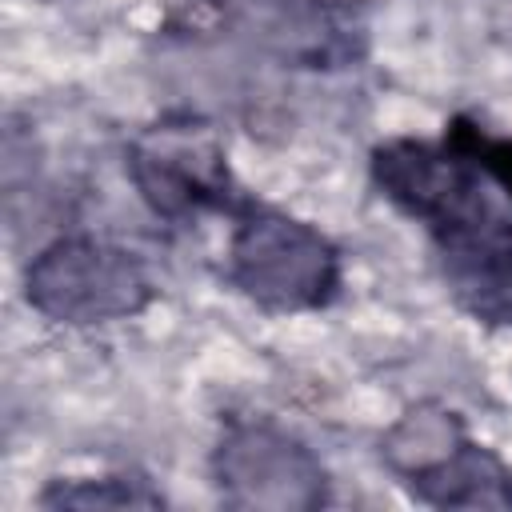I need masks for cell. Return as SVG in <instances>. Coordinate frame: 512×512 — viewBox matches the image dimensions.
Listing matches in <instances>:
<instances>
[{
    "instance_id": "cell-12",
    "label": "cell",
    "mask_w": 512,
    "mask_h": 512,
    "mask_svg": "<svg viewBox=\"0 0 512 512\" xmlns=\"http://www.w3.org/2000/svg\"><path fill=\"white\" fill-rule=\"evenodd\" d=\"M336 4H344V0H336Z\"/></svg>"
},
{
    "instance_id": "cell-11",
    "label": "cell",
    "mask_w": 512,
    "mask_h": 512,
    "mask_svg": "<svg viewBox=\"0 0 512 512\" xmlns=\"http://www.w3.org/2000/svg\"><path fill=\"white\" fill-rule=\"evenodd\" d=\"M220 4H240V0H220Z\"/></svg>"
},
{
    "instance_id": "cell-10",
    "label": "cell",
    "mask_w": 512,
    "mask_h": 512,
    "mask_svg": "<svg viewBox=\"0 0 512 512\" xmlns=\"http://www.w3.org/2000/svg\"><path fill=\"white\" fill-rule=\"evenodd\" d=\"M448 140L484 172V180H492L512 200V136H492L480 124L456 116L448 124Z\"/></svg>"
},
{
    "instance_id": "cell-1",
    "label": "cell",
    "mask_w": 512,
    "mask_h": 512,
    "mask_svg": "<svg viewBox=\"0 0 512 512\" xmlns=\"http://www.w3.org/2000/svg\"><path fill=\"white\" fill-rule=\"evenodd\" d=\"M228 284L264 312H312L340 288V252L300 216L240 204L228 240Z\"/></svg>"
},
{
    "instance_id": "cell-3",
    "label": "cell",
    "mask_w": 512,
    "mask_h": 512,
    "mask_svg": "<svg viewBox=\"0 0 512 512\" xmlns=\"http://www.w3.org/2000/svg\"><path fill=\"white\" fill-rule=\"evenodd\" d=\"M128 176L156 216L192 220L232 208L236 188L220 132L200 116H160L128 144Z\"/></svg>"
},
{
    "instance_id": "cell-5",
    "label": "cell",
    "mask_w": 512,
    "mask_h": 512,
    "mask_svg": "<svg viewBox=\"0 0 512 512\" xmlns=\"http://www.w3.org/2000/svg\"><path fill=\"white\" fill-rule=\"evenodd\" d=\"M368 164L384 200L424 224L432 240H448L500 212L484 192V172L448 136L440 144L412 136L384 140Z\"/></svg>"
},
{
    "instance_id": "cell-6",
    "label": "cell",
    "mask_w": 512,
    "mask_h": 512,
    "mask_svg": "<svg viewBox=\"0 0 512 512\" xmlns=\"http://www.w3.org/2000/svg\"><path fill=\"white\" fill-rule=\"evenodd\" d=\"M448 292L484 324L512 328V220L504 212L436 240Z\"/></svg>"
},
{
    "instance_id": "cell-9",
    "label": "cell",
    "mask_w": 512,
    "mask_h": 512,
    "mask_svg": "<svg viewBox=\"0 0 512 512\" xmlns=\"http://www.w3.org/2000/svg\"><path fill=\"white\" fill-rule=\"evenodd\" d=\"M40 504L44 508H164V496L152 488L148 476L104 472V476L52 480L40 492Z\"/></svg>"
},
{
    "instance_id": "cell-8",
    "label": "cell",
    "mask_w": 512,
    "mask_h": 512,
    "mask_svg": "<svg viewBox=\"0 0 512 512\" xmlns=\"http://www.w3.org/2000/svg\"><path fill=\"white\" fill-rule=\"evenodd\" d=\"M464 440H468V428H464L460 412H452L436 400H420L384 432L380 456L404 484H412L416 476H424L428 468L448 460Z\"/></svg>"
},
{
    "instance_id": "cell-2",
    "label": "cell",
    "mask_w": 512,
    "mask_h": 512,
    "mask_svg": "<svg viewBox=\"0 0 512 512\" xmlns=\"http://www.w3.org/2000/svg\"><path fill=\"white\" fill-rule=\"evenodd\" d=\"M156 288L144 264L96 236H60L24 268V300L52 324L92 328L140 316Z\"/></svg>"
},
{
    "instance_id": "cell-7",
    "label": "cell",
    "mask_w": 512,
    "mask_h": 512,
    "mask_svg": "<svg viewBox=\"0 0 512 512\" xmlns=\"http://www.w3.org/2000/svg\"><path fill=\"white\" fill-rule=\"evenodd\" d=\"M408 492L432 508H500L512 512V468L472 436L436 468L416 476Z\"/></svg>"
},
{
    "instance_id": "cell-4",
    "label": "cell",
    "mask_w": 512,
    "mask_h": 512,
    "mask_svg": "<svg viewBox=\"0 0 512 512\" xmlns=\"http://www.w3.org/2000/svg\"><path fill=\"white\" fill-rule=\"evenodd\" d=\"M212 484L228 508L312 512L328 504L320 456L280 424L232 420L212 448Z\"/></svg>"
}]
</instances>
